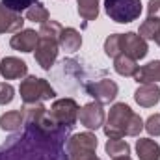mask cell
Masks as SVG:
<instances>
[{
	"label": "cell",
	"instance_id": "cell-1",
	"mask_svg": "<svg viewBox=\"0 0 160 160\" xmlns=\"http://www.w3.org/2000/svg\"><path fill=\"white\" fill-rule=\"evenodd\" d=\"M71 130L56 125L48 118V112L39 121H24L0 145V160H69L65 143Z\"/></svg>",
	"mask_w": 160,
	"mask_h": 160
},
{
	"label": "cell",
	"instance_id": "cell-2",
	"mask_svg": "<svg viewBox=\"0 0 160 160\" xmlns=\"http://www.w3.org/2000/svg\"><path fill=\"white\" fill-rule=\"evenodd\" d=\"M102 127H104V134L108 138L121 140L123 136H138L143 128V121L138 114H134L130 110L128 104L116 102L110 108L108 119Z\"/></svg>",
	"mask_w": 160,
	"mask_h": 160
},
{
	"label": "cell",
	"instance_id": "cell-3",
	"mask_svg": "<svg viewBox=\"0 0 160 160\" xmlns=\"http://www.w3.org/2000/svg\"><path fill=\"white\" fill-rule=\"evenodd\" d=\"M104 11L112 21L119 24H127L136 21L142 15V2L140 0H104Z\"/></svg>",
	"mask_w": 160,
	"mask_h": 160
},
{
	"label": "cell",
	"instance_id": "cell-4",
	"mask_svg": "<svg viewBox=\"0 0 160 160\" xmlns=\"http://www.w3.org/2000/svg\"><path fill=\"white\" fill-rule=\"evenodd\" d=\"M19 91H21V99L24 101V104L43 102L56 95V91L50 88V84L45 78H38V77H26L21 82Z\"/></svg>",
	"mask_w": 160,
	"mask_h": 160
},
{
	"label": "cell",
	"instance_id": "cell-5",
	"mask_svg": "<svg viewBox=\"0 0 160 160\" xmlns=\"http://www.w3.org/2000/svg\"><path fill=\"white\" fill-rule=\"evenodd\" d=\"M97 149V136L91 132H80L67 140L65 151L69 160H86L95 155Z\"/></svg>",
	"mask_w": 160,
	"mask_h": 160
},
{
	"label": "cell",
	"instance_id": "cell-6",
	"mask_svg": "<svg viewBox=\"0 0 160 160\" xmlns=\"http://www.w3.org/2000/svg\"><path fill=\"white\" fill-rule=\"evenodd\" d=\"M78 112H80V108L77 104V101H73V99H58L50 106L48 118L54 121L56 125H60V127L73 128L77 119H78Z\"/></svg>",
	"mask_w": 160,
	"mask_h": 160
},
{
	"label": "cell",
	"instance_id": "cell-7",
	"mask_svg": "<svg viewBox=\"0 0 160 160\" xmlns=\"http://www.w3.org/2000/svg\"><path fill=\"white\" fill-rule=\"evenodd\" d=\"M118 84L114 80H99V82H91V84H86V93L91 95L97 102L101 104H110L116 97H118Z\"/></svg>",
	"mask_w": 160,
	"mask_h": 160
},
{
	"label": "cell",
	"instance_id": "cell-8",
	"mask_svg": "<svg viewBox=\"0 0 160 160\" xmlns=\"http://www.w3.org/2000/svg\"><path fill=\"white\" fill-rule=\"evenodd\" d=\"M121 54L138 62V60L147 56V43H145L143 38H140L134 32L121 34Z\"/></svg>",
	"mask_w": 160,
	"mask_h": 160
},
{
	"label": "cell",
	"instance_id": "cell-9",
	"mask_svg": "<svg viewBox=\"0 0 160 160\" xmlns=\"http://www.w3.org/2000/svg\"><path fill=\"white\" fill-rule=\"evenodd\" d=\"M58 41L47 39V38H39L38 45H36V60L45 71H50V67L54 65L56 58H58Z\"/></svg>",
	"mask_w": 160,
	"mask_h": 160
},
{
	"label": "cell",
	"instance_id": "cell-10",
	"mask_svg": "<svg viewBox=\"0 0 160 160\" xmlns=\"http://www.w3.org/2000/svg\"><path fill=\"white\" fill-rule=\"evenodd\" d=\"M80 123L88 128V130H97L99 127L104 125V110L101 102H88L80 108L78 112Z\"/></svg>",
	"mask_w": 160,
	"mask_h": 160
},
{
	"label": "cell",
	"instance_id": "cell-11",
	"mask_svg": "<svg viewBox=\"0 0 160 160\" xmlns=\"http://www.w3.org/2000/svg\"><path fill=\"white\" fill-rule=\"evenodd\" d=\"M28 73V65L26 62H22L21 58H13L8 56L0 62V75L6 80H15V78H22Z\"/></svg>",
	"mask_w": 160,
	"mask_h": 160
},
{
	"label": "cell",
	"instance_id": "cell-12",
	"mask_svg": "<svg viewBox=\"0 0 160 160\" xmlns=\"http://www.w3.org/2000/svg\"><path fill=\"white\" fill-rule=\"evenodd\" d=\"M134 101L143 108L155 106L160 101V88L157 84H142L134 93Z\"/></svg>",
	"mask_w": 160,
	"mask_h": 160
},
{
	"label": "cell",
	"instance_id": "cell-13",
	"mask_svg": "<svg viewBox=\"0 0 160 160\" xmlns=\"http://www.w3.org/2000/svg\"><path fill=\"white\" fill-rule=\"evenodd\" d=\"M38 41H39V34H36L34 30H19V32L11 38L9 45H11V48H15V50L32 52V50L36 48Z\"/></svg>",
	"mask_w": 160,
	"mask_h": 160
},
{
	"label": "cell",
	"instance_id": "cell-14",
	"mask_svg": "<svg viewBox=\"0 0 160 160\" xmlns=\"http://www.w3.org/2000/svg\"><path fill=\"white\" fill-rule=\"evenodd\" d=\"M22 24H24V19L21 13H15L0 4V34L19 32V30H22Z\"/></svg>",
	"mask_w": 160,
	"mask_h": 160
},
{
	"label": "cell",
	"instance_id": "cell-15",
	"mask_svg": "<svg viewBox=\"0 0 160 160\" xmlns=\"http://www.w3.org/2000/svg\"><path fill=\"white\" fill-rule=\"evenodd\" d=\"M136 153L140 160H160V145L151 138H140L136 142Z\"/></svg>",
	"mask_w": 160,
	"mask_h": 160
},
{
	"label": "cell",
	"instance_id": "cell-16",
	"mask_svg": "<svg viewBox=\"0 0 160 160\" xmlns=\"http://www.w3.org/2000/svg\"><path fill=\"white\" fill-rule=\"evenodd\" d=\"M82 45V36L75 28H63L58 39V47L65 52H77Z\"/></svg>",
	"mask_w": 160,
	"mask_h": 160
},
{
	"label": "cell",
	"instance_id": "cell-17",
	"mask_svg": "<svg viewBox=\"0 0 160 160\" xmlns=\"http://www.w3.org/2000/svg\"><path fill=\"white\" fill-rule=\"evenodd\" d=\"M134 78L138 84H155L160 82V60H155L143 67L138 69V73L134 75Z\"/></svg>",
	"mask_w": 160,
	"mask_h": 160
},
{
	"label": "cell",
	"instance_id": "cell-18",
	"mask_svg": "<svg viewBox=\"0 0 160 160\" xmlns=\"http://www.w3.org/2000/svg\"><path fill=\"white\" fill-rule=\"evenodd\" d=\"M24 125V114L22 110H13V112H6L4 116H0V128L8 130V132H15Z\"/></svg>",
	"mask_w": 160,
	"mask_h": 160
},
{
	"label": "cell",
	"instance_id": "cell-19",
	"mask_svg": "<svg viewBox=\"0 0 160 160\" xmlns=\"http://www.w3.org/2000/svg\"><path fill=\"white\" fill-rule=\"evenodd\" d=\"M114 60H116L114 62V69H116V73L121 75V77H134L138 73V69H140V65L136 63V60H132V58H128L125 54H119Z\"/></svg>",
	"mask_w": 160,
	"mask_h": 160
},
{
	"label": "cell",
	"instance_id": "cell-20",
	"mask_svg": "<svg viewBox=\"0 0 160 160\" xmlns=\"http://www.w3.org/2000/svg\"><path fill=\"white\" fill-rule=\"evenodd\" d=\"M77 6L84 21H95L99 17V0H77Z\"/></svg>",
	"mask_w": 160,
	"mask_h": 160
},
{
	"label": "cell",
	"instance_id": "cell-21",
	"mask_svg": "<svg viewBox=\"0 0 160 160\" xmlns=\"http://www.w3.org/2000/svg\"><path fill=\"white\" fill-rule=\"evenodd\" d=\"M160 34V19H153V17H147L142 24H140V32L138 36L143 38V39H157Z\"/></svg>",
	"mask_w": 160,
	"mask_h": 160
},
{
	"label": "cell",
	"instance_id": "cell-22",
	"mask_svg": "<svg viewBox=\"0 0 160 160\" xmlns=\"http://www.w3.org/2000/svg\"><path fill=\"white\" fill-rule=\"evenodd\" d=\"M106 153L110 155V157H114V158H118V157H128L130 155V145L127 143V142H123V140H114V138H110L108 142H106Z\"/></svg>",
	"mask_w": 160,
	"mask_h": 160
},
{
	"label": "cell",
	"instance_id": "cell-23",
	"mask_svg": "<svg viewBox=\"0 0 160 160\" xmlns=\"http://www.w3.org/2000/svg\"><path fill=\"white\" fill-rule=\"evenodd\" d=\"M62 30H63V26L58 22V21H52V19H48L47 22H43L39 28V38H47V39H54L58 41L60 39V34H62Z\"/></svg>",
	"mask_w": 160,
	"mask_h": 160
},
{
	"label": "cell",
	"instance_id": "cell-24",
	"mask_svg": "<svg viewBox=\"0 0 160 160\" xmlns=\"http://www.w3.org/2000/svg\"><path fill=\"white\" fill-rule=\"evenodd\" d=\"M26 19L28 21H32V22H47L50 17H48V11H47V8L38 2V4H34V6H30L28 9H26Z\"/></svg>",
	"mask_w": 160,
	"mask_h": 160
},
{
	"label": "cell",
	"instance_id": "cell-25",
	"mask_svg": "<svg viewBox=\"0 0 160 160\" xmlns=\"http://www.w3.org/2000/svg\"><path fill=\"white\" fill-rule=\"evenodd\" d=\"M104 52L110 58H118L121 54V34H112L104 41Z\"/></svg>",
	"mask_w": 160,
	"mask_h": 160
},
{
	"label": "cell",
	"instance_id": "cell-26",
	"mask_svg": "<svg viewBox=\"0 0 160 160\" xmlns=\"http://www.w3.org/2000/svg\"><path fill=\"white\" fill-rule=\"evenodd\" d=\"M38 2H39V0H2L0 4H2L4 8L15 11V13H22V11H26L30 6H34V4H38Z\"/></svg>",
	"mask_w": 160,
	"mask_h": 160
},
{
	"label": "cell",
	"instance_id": "cell-27",
	"mask_svg": "<svg viewBox=\"0 0 160 160\" xmlns=\"http://www.w3.org/2000/svg\"><path fill=\"white\" fill-rule=\"evenodd\" d=\"M143 128H145L151 136H160V114L151 116L149 119L143 123Z\"/></svg>",
	"mask_w": 160,
	"mask_h": 160
},
{
	"label": "cell",
	"instance_id": "cell-28",
	"mask_svg": "<svg viewBox=\"0 0 160 160\" xmlns=\"http://www.w3.org/2000/svg\"><path fill=\"white\" fill-rule=\"evenodd\" d=\"M13 93L15 89L11 84H6V82L0 84V104H9L13 101Z\"/></svg>",
	"mask_w": 160,
	"mask_h": 160
},
{
	"label": "cell",
	"instance_id": "cell-29",
	"mask_svg": "<svg viewBox=\"0 0 160 160\" xmlns=\"http://www.w3.org/2000/svg\"><path fill=\"white\" fill-rule=\"evenodd\" d=\"M147 13L153 19H160V0H149L147 4Z\"/></svg>",
	"mask_w": 160,
	"mask_h": 160
},
{
	"label": "cell",
	"instance_id": "cell-30",
	"mask_svg": "<svg viewBox=\"0 0 160 160\" xmlns=\"http://www.w3.org/2000/svg\"><path fill=\"white\" fill-rule=\"evenodd\" d=\"M114 160H132L130 157H118V158H114Z\"/></svg>",
	"mask_w": 160,
	"mask_h": 160
},
{
	"label": "cell",
	"instance_id": "cell-31",
	"mask_svg": "<svg viewBox=\"0 0 160 160\" xmlns=\"http://www.w3.org/2000/svg\"><path fill=\"white\" fill-rule=\"evenodd\" d=\"M86 160H101V158H97V157L93 155V157H89V158H86Z\"/></svg>",
	"mask_w": 160,
	"mask_h": 160
},
{
	"label": "cell",
	"instance_id": "cell-32",
	"mask_svg": "<svg viewBox=\"0 0 160 160\" xmlns=\"http://www.w3.org/2000/svg\"><path fill=\"white\" fill-rule=\"evenodd\" d=\"M155 41H157V45H160V34H158V38H157Z\"/></svg>",
	"mask_w": 160,
	"mask_h": 160
}]
</instances>
